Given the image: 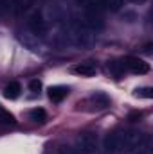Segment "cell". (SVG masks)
Here are the masks:
<instances>
[{"label": "cell", "mask_w": 153, "mask_h": 154, "mask_svg": "<svg viewBox=\"0 0 153 154\" xmlns=\"http://www.w3.org/2000/svg\"><path fill=\"white\" fill-rule=\"evenodd\" d=\"M63 38H65V43H70L74 47H81V48H86V47H92L94 41H96V34L86 29L85 25H81L77 20H72L65 32H63Z\"/></svg>", "instance_id": "cell-1"}, {"label": "cell", "mask_w": 153, "mask_h": 154, "mask_svg": "<svg viewBox=\"0 0 153 154\" xmlns=\"http://www.w3.org/2000/svg\"><path fill=\"white\" fill-rule=\"evenodd\" d=\"M77 151L79 154H101L97 136L94 133H81L77 136Z\"/></svg>", "instance_id": "cell-2"}, {"label": "cell", "mask_w": 153, "mask_h": 154, "mask_svg": "<svg viewBox=\"0 0 153 154\" xmlns=\"http://www.w3.org/2000/svg\"><path fill=\"white\" fill-rule=\"evenodd\" d=\"M119 152H122V133L121 131L108 133L103 140L101 154H119Z\"/></svg>", "instance_id": "cell-3"}, {"label": "cell", "mask_w": 153, "mask_h": 154, "mask_svg": "<svg viewBox=\"0 0 153 154\" xmlns=\"http://www.w3.org/2000/svg\"><path fill=\"white\" fill-rule=\"evenodd\" d=\"M144 142H146V136L137 129H130V131L122 133V151H126V152H132Z\"/></svg>", "instance_id": "cell-4"}, {"label": "cell", "mask_w": 153, "mask_h": 154, "mask_svg": "<svg viewBox=\"0 0 153 154\" xmlns=\"http://www.w3.org/2000/svg\"><path fill=\"white\" fill-rule=\"evenodd\" d=\"M121 66L126 68V70H130L132 74H139V75L150 72V65H148L144 59L135 57V56H128V57H124V61L121 63Z\"/></svg>", "instance_id": "cell-5"}, {"label": "cell", "mask_w": 153, "mask_h": 154, "mask_svg": "<svg viewBox=\"0 0 153 154\" xmlns=\"http://www.w3.org/2000/svg\"><path fill=\"white\" fill-rule=\"evenodd\" d=\"M27 25H29V31H31L33 34H36L38 38H43L45 34H49V23H47V20L41 16V13H33Z\"/></svg>", "instance_id": "cell-6"}, {"label": "cell", "mask_w": 153, "mask_h": 154, "mask_svg": "<svg viewBox=\"0 0 153 154\" xmlns=\"http://www.w3.org/2000/svg\"><path fill=\"white\" fill-rule=\"evenodd\" d=\"M77 22H79L81 25H85L86 29H90L92 32L103 29V20H101V16H99L97 13H94V11H85V13L81 14V18H77Z\"/></svg>", "instance_id": "cell-7"}, {"label": "cell", "mask_w": 153, "mask_h": 154, "mask_svg": "<svg viewBox=\"0 0 153 154\" xmlns=\"http://www.w3.org/2000/svg\"><path fill=\"white\" fill-rule=\"evenodd\" d=\"M16 38L20 39L29 50H34V52H38V50H41L43 48V43H41V39L36 36V34H33L29 29L27 31H18L16 32Z\"/></svg>", "instance_id": "cell-8"}, {"label": "cell", "mask_w": 153, "mask_h": 154, "mask_svg": "<svg viewBox=\"0 0 153 154\" xmlns=\"http://www.w3.org/2000/svg\"><path fill=\"white\" fill-rule=\"evenodd\" d=\"M24 7H25L24 0H0V11H2V14H7V13L16 14L20 11H24Z\"/></svg>", "instance_id": "cell-9"}, {"label": "cell", "mask_w": 153, "mask_h": 154, "mask_svg": "<svg viewBox=\"0 0 153 154\" xmlns=\"http://www.w3.org/2000/svg\"><path fill=\"white\" fill-rule=\"evenodd\" d=\"M72 72L77 74V75H81V77H92V75H96L97 66H96V63H92V61H85V63L76 65V66L72 68Z\"/></svg>", "instance_id": "cell-10"}, {"label": "cell", "mask_w": 153, "mask_h": 154, "mask_svg": "<svg viewBox=\"0 0 153 154\" xmlns=\"http://www.w3.org/2000/svg\"><path fill=\"white\" fill-rule=\"evenodd\" d=\"M67 95H69V88H65V86H50L49 88V99L52 102H61Z\"/></svg>", "instance_id": "cell-11"}, {"label": "cell", "mask_w": 153, "mask_h": 154, "mask_svg": "<svg viewBox=\"0 0 153 154\" xmlns=\"http://www.w3.org/2000/svg\"><path fill=\"white\" fill-rule=\"evenodd\" d=\"M77 4H81L85 7V11H94L99 13L105 9V0H76Z\"/></svg>", "instance_id": "cell-12"}, {"label": "cell", "mask_w": 153, "mask_h": 154, "mask_svg": "<svg viewBox=\"0 0 153 154\" xmlns=\"http://www.w3.org/2000/svg\"><path fill=\"white\" fill-rule=\"evenodd\" d=\"M20 91H22L20 82H9V84L5 86V90H4V97H5V99H11V100H15V99H18Z\"/></svg>", "instance_id": "cell-13"}, {"label": "cell", "mask_w": 153, "mask_h": 154, "mask_svg": "<svg viewBox=\"0 0 153 154\" xmlns=\"http://www.w3.org/2000/svg\"><path fill=\"white\" fill-rule=\"evenodd\" d=\"M13 124H16L15 116L11 115L7 109H4V108L0 106V125H13Z\"/></svg>", "instance_id": "cell-14"}, {"label": "cell", "mask_w": 153, "mask_h": 154, "mask_svg": "<svg viewBox=\"0 0 153 154\" xmlns=\"http://www.w3.org/2000/svg\"><path fill=\"white\" fill-rule=\"evenodd\" d=\"M31 120H34V122H40V124H43L45 120H47V113H45V109H41V108H34V109H31Z\"/></svg>", "instance_id": "cell-15"}, {"label": "cell", "mask_w": 153, "mask_h": 154, "mask_svg": "<svg viewBox=\"0 0 153 154\" xmlns=\"http://www.w3.org/2000/svg\"><path fill=\"white\" fill-rule=\"evenodd\" d=\"M133 95L135 97H139V99H151L153 97V90L151 88H137L135 91H133Z\"/></svg>", "instance_id": "cell-16"}, {"label": "cell", "mask_w": 153, "mask_h": 154, "mask_svg": "<svg viewBox=\"0 0 153 154\" xmlns=\"http://www.w3.org/2000/svg\"><path fill=\"white\" fill-rule=\"evenodd\" d=\"M128 154H151V147H150V140L146 138V142L142 143V145H139L137 149H133L132 152Z\"/></svg>", "instance_id": "cell-17"}, {"label": "cell", "mask_w": 153, "mask_h": 154, "mask_svg": "<svg viewBox=\"0 0 153 154\" xmlns=\"http://www.w3.org/2000/svg\"><path fill=\"white\" fill-rule=\"evenodd\" d=\"M105 7L115 13V11H119L122 7V0H105Z\"/></svg>", "instance_id": "cell-18"}, {"label": "cell", "mask_w": 153, "mask_h": 154, "mask_svg": "<svg viewBox=\"0 0 153 154\" xmlns=\"http://www.w3.org/2000/svg\"><path fill=\"white\" fill-rule=\"evenodd\" d=\"M29 88H31V91H34V93H40V90H41V82H40L38 79H33V81L29 82Z\"/></svg>", "instance_id": "cell-19"}, {"label": "cell", "mask_w": 153, "mask_h": 154, "mask_svg": "<svg viewBox=\"0 0 153 154\" xmlns=\"http://www.w3.org/2000/svg\"><path fill=\"white\" fill-rule=\"evenodd\" d=\"M60 154H79V151H77V149H74V147L63 145V147L60 149Z\"/></svg>", "instance_id": "cell-20"}, {"label": "cell", "mask_w": 153, "mask_h": 154, "mask_svg": "<svg viewBox=\"0 0 153 154\" xmlns=\"http://www.w3.org/2000/svg\"><path fill=\"white\" fill-rule=\"evenodd\" d=\"M130 2H132V4H144L146 0H130Z\"/></svg>", "instance_id": "cell-21"}]
</instances>
